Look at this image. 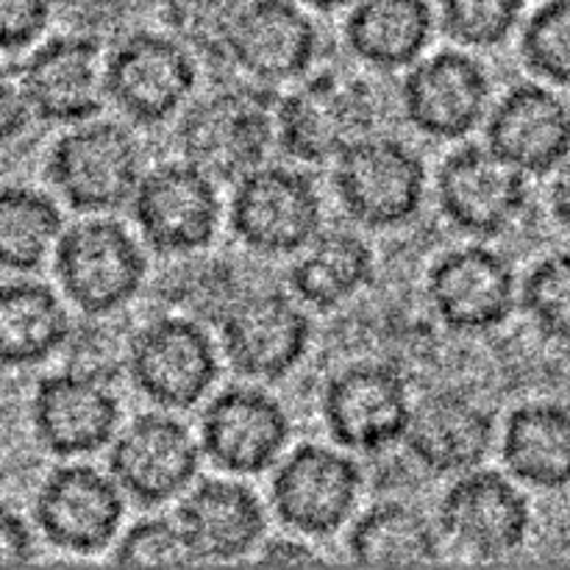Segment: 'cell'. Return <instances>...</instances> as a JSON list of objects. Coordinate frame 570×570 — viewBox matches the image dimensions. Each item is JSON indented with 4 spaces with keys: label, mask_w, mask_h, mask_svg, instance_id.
Returning <instances> with one entry per match:
<instances>
[{
    "label": "cell",
    "mask_w": 570,
    "mask_h": 570,
    "mask_svg": "<svg viewBox=\"0 0 570 570\" xmlns=\"http://www.w3.org/2000/svg\"><path fill=\"white\" fill-rule=\"evenodd\" d=\"M438 527L456 549L479 560H501L527 543L532 510L510 476L473 468L460 473L443 493Z\"/></svg>",
    "instance_id": "cell-14"
},
{
    "label": "cell",
    "mask_w": 570,
    "mask_h": 570,
    "mask_svg": "<svg viewBox=\"0 0 570 570\" xmlns=\"http://www.w3.org/2000/svg\"><path fill=\"white\" fill-rule=\"evenodd\" d=\"M20 81L33 117L56 126L95 120L109 104L106 56L87 33L45 39L20 67Z\"/></svg>",
    "instance_id": "cell-19"
},
{
    "label": "cell",
    "mask_w": 570,
    "mask_h": 570,
    "mask_svg": "<svg viewBox=\"0 0 570 570\" xmlns=\"http://www.w3.org/2000/svg\"><path fill=\"white\" fill-rule=\"evenodd\" d=\"M142 176L137 139L115 120L78 122L48 154L50 184L70 209L83 215H109L128 206Z\"/></svg>",
    "instance_id": "cell-2"
},
{
    "label": "cell",
    "mask_w": 570,
    "mask_h": 570,
    "mask_svg": "<svg viewBox=\"0 0 570 570\" xmlns=\"http://www.w3.org/2000/svg\"><path fill=\"white\" fill-rule=\"evenodd\" d=\"M484 122V145L523 176H549L570 156V106L543 83L512 87Z\"/></svg>",
    "instance_id": "cell-22"
},
{
    "label": "cell",
    "mask_w": 570,
    "mask_h": 570,
    "mask_svg": "<svg viewBox=\"0 0 570 570\" xmlns=\"http://www.w3.org/2000/svg\"><path fill=\"white\" fill-rule=\"evenodd\" d=\"M259 562H265V566L309 568V566H321L323 557L317 554L312 546L301 543V540H273V543L262 546Z\"/></svg>",
    "instance_id": "cell-40"
},
{
    "label": "cell",
    "mask_w": 570,
    "mask_h": 570,
    "mask_svg": "<svg viewBox=\"0 0 570 570\" xmlns=\"http://www.w3.org/2000/svg\"><path fill=\"white\" fill-rule=\"evenodd\" d=\"M527 0H440V28L465 48H495L521 22Z\"/></svg>",
    "instance_id": "cell-35"
},
{
    "label": "cell",
    "mask_w": 570,
    "mask_h": 570,
    "mask_svg": "<svg viewBox=\"0 0 570 570\" xmlns=\"http://www.w3.org/2000/svg\"><path fill=\"white\" fill-rule=\"evenodd\" d=\"M490 92L482 61L462 50H440L410 67L401 81V109L421 134L454 142L488 120Z\"/></svg>",
    "instance_id": "cell-17"
},
{
    "label": "cell",
    "mask_w": 570,
    "mask_h": 570,
    "mask_svg": "<svg viewBox=\"0 0 570 570\" xmlns=\"http://www.w3.org/2000/svg\"><path fill=\"white\" fill-rule=\"evenodd\" d=\"M245 6L248 0H165L161 11L178 42L212 61H226Z\"/></svg>",
    "instance_id": "cell-32"
},
{
    "label": "cell",
    "mask_w": 570,
    "mask_h": 570,
    "mask_svg": "<svg viewBox=\"0 0 570 570\" xmlns=\"http://www.w3.org/2000/svg\"><path fill=\"white\" fill-rule=\"evenodd\" d=\"M200 440L178 417L161 412L137 415L109 445V473L126 499L156 510L181 499L200 471Z\"/></svg>",
    "instance_id": "cell-10"
},
{
    "label": "cell",
    "mask_w": 570,
    "mask_h": 570,
    "mask_svg": "<svg viewBox=\"0 0 570 570\" xmlns=\"http://www.w3.org/2000/svg\"><path fill=\"white\" fill-rule=\"evenodd\" d=\"M523 65L540 81L570 87V0H546L521 33Z\"/></svg>",
    "instance_id": "cell-34"
},
{
    "label": "cell",
    "mask_w": 570,
    "mask_h": 570,
    "mask_svg": "<svg viewBox=\"0 0 570 570\" xmlns=\"http://www.w3.org/2000/svg\"><path fill=\"white\" fill-rule=\"evenodd\" d=\"M289 415L259 387H228L200 415V451L228 476H259L278 465L289 445Z\"/></svg>",
    "instance_id": "cell-16"
},
{
    "label": "cell",
    "mask_w": 570,
    "mask_h": 570,
    "mask_svg": "<svg viewBox=\"0 0 570 570\" xmlns=\"http://www.w3.org/2000/svg\"><path fill=\"white\" fill-rule=\"evenodd\" d=\"M232 232L262 256H295L321 234L323 204L306 173L262 165L237 181Z\"/></svg>",
    "instance_id": "cell-9"
},
{
    "label": "cell",
    "mask_w": 570,
    "mask_h": 570,
    "mask_svg": "<svg viewBox=\"0 0 570 570\" xmlns=\"http://www.w3.org/2000/svg\"><path fill=\"white\" fill-rule=\"evenodd\" d=\"M176 521L198 562H237L262 549L265 507L237 479H200L176 507Z\"/></svg>",
    "instance_id": "cell-24"
},
{
    "label": "cell",
    "mask_w": 570,
    "mask_h": 570,
    "mask_svg": "<svg viewBox=\"0 0 570 570\" xmlns=\"http://www.w3.org/2000/svg\"><path fill=\"white\" fill-rule=\"evenodd\" d=\"M376 262L360 234L334 228L321 232L289 265V289L312 309L332 312L348 304L373 282Z\"/></svg>",
    "instance_id": "cell-27"
},
{
    "label": "cell",
    "mask_w": 570,
    "mask_h": 570,
    "mask_svg": "<svg viewBox=\"0 0 570 570\" xmlns=\"http://www.w3.org/2000/svg\"><path fill=\"white\" fill-rule=\"evenodd\" d=\"M53 0H0V53L31 48L48 28Z\"/></svg>",
    "instance_id": "cell-37"
},
{
    "label": "cell",
    "mask_w": 570,
    "mask_h": 570,
    "mask_svg": "<svg viewBox=\"0 0 570 570\" xmlns=\"http://www.w3.org/2000/svg\"><path fill=\"white\" fill-rule=\"evenodd\" d=\"M220 343L228 365L245 379L278 382L304 362L312 323L295 295L259 289L223 309Z\"/></svg>",
    "instance_id": "cell-11"
},
{
    "label": "cell",
    "mask_w": 570,
    "mask_h": 570,
    "mask_svg": "<svg viewBox=\"0 0 570 570\" xmlns=\"http://www.w3.org/2000/svg\"><path fill=\"white\" fill-rule=\"evenodd\" d=\"M434 33L429 0H356L345 20V45L362 65L393 72L423 59Z\"/></svg>",
    "instance_id": "cell-26"
},
{
    "label": "cell",
    "mask_w": 570,
    "mask_h": 570,
    "mask_svg": "<svg viewBox=\"0 0 570 570\" xmlns=\"http://www.w3.org/2000/svg\"><path fill=\"white\" fill-rule=\"evenodd\" d=\"M0 482H3V454H0Z\"/></svg>",
    "instance_id": "cell-43"
},
{
    "label": "cell",
    "mask_w": 570,
    "mask_h": 570,
    "mask_svg": "<svg viewBox=\"0 0 570 570\" xmlns=\"http://www.w3.org/2000/svg\"><path fill=\"white\" fill-rule=\"evenodd\" d=\"M111 562L120 568H184L198 560L176 518H142L120 534Z\"/></svg>",
    "instance_id": "cell-36"
},
{
    "label": "cell",
    "mask_w": 570,
    "mask_h": 570,
    "mask_svg": "<svg viewBox=\"0 0 570 570\" xmlns=\"http://www.w3.org/2000/svg\"><path fill=\"white\" fill-rule=\"evenodd\" d=\"M128 206L145 245L173 259L209 248L220 228L217 181L184 159L145 173Z\"/></svg>",
    "instance_id": "cell-8"
},
{
    "label": "cell",
    "mask_w": 570,
    "mask_h": 570,
    "mask_svg": "<svg viewBox=\"0 0 570 570\" xmlns=\"http://www.w3.org/2000/svg\"><path fill=\"white\" fill-rule=\"evenodd\" d=\"M549 200L557 220L570 226V165H560V173H557L554 184H551Z\"/></svg>",
    "instance_id": "cell-41"
},
{
    "label": "cell",
    "mask_w": 570,
    "mask_h": 570,
    "mask_svg": "<svg viewBox=\"0 0 570 570\" xmlns=\"http://www.w3.org/2000/svg\"><path fill=\"white\" fill-rule=\"evenodd\" d=\"M521 306L543 337L570 343V250L546 256L527 273Z\"/></svg>",
    "instance_id": "cell-33"
},
{
    "label": "cell",
    "mask_w": 570,
    "mask_h": 570,
    "mask_svg": "<svg viewBox=\"0 0 570 570\" xmlns=\"http://www.w3.org/2000/svg\"><path fill=\"white\" fill-rule=\"evenodd\" d=\"M321 50L315 22L298 0H248L228 59L259 83L301 81Z\"/></svg>",
    "instance_id": "cell-25"
},
{
    "label": "cell",
    "mask_w": 570,
    "mask_h": 570,
    "mask_svg": "<svg viewBox=\"0 0 570 570\" xmlns=\"http://www.w3.org/2000/svg\"><path fill=\"white\" fill-rule=\"evenodd\" d=\"M176 139L184 161L215 181H239L278 142V100L256 83L215 89L184 111Z\"/></svg>",
    "instance_id": "cell-1"
},
{
    "label": "cell",
    "mask_w": 570,
    "mask_h": 570,
    "mask_svg": "<svg viewBox=\"0 0 570 570\" xmlns=\"http://www.w3.org/2000/svg\"><path fill=\"white\" fill-rule=\"evenodd\" d=\"M321 410L334 443L356 454H376L404 440L412 401L395 367L356 362L328 379Z\"/></svg>",
    "instance_id": "cell-15"
},
{
    "label": "cell",
    "mask_w": 570,
    "mask_h": 570,
    "mask_svg": "<svg viewBox=\"0 0 570 570\" xmlns=\"http://www.w3.org/2000/svg\"><path fill=\"white\" fill-rule=\"evenodd\" d=\"M65 217L56 200L39 189L0 187V271L31 273L59 245Z\"/></svg>",
    "instance_id": "cell-31"
},
{
    "label": "cell",
    "mask_w": 570,
    "mask_h": 570,
    "mask_svg": "<svg viewBox=\"0 0 570 570\" xmlns=\"http://www.w3.org/2000/svg\"><path fill=\"white\" fill-rule=\"evenodd\" d=\"M198 87L195 53L176 37L134 31L106 56L109 104L134 126H161L176 117Z\"/></svg>",
    "instance_id": "cell-5"
},
{
    "label": "cell",
    "mask_w": 570,
    "mask_h": 570,
    "mask_svg": "<svg viewBox=\"0 0 570 570\" xmlns=\"http://www.w3.org/2000/svg\"><path fill=\"white\" fill-rule=\"evenodd\" d=\"M37 560V540L26 518L0 504V568H20Z\"/></svg>",
    "instance_id": "cell-39"
},
{
    "label": "cell",
    "mask_w": 570,
    "mask_h": 570,
    "mask_svg": "<svg viewBox=\"0 0 570 570\" xmlns=\"http://www.w3.org/2000/svg\"><path fill=\"white\" fill-rule=\"evenodd\" d=\"M126 367L134 387L167 412L198 406L220 376L206 328L181 315H165L139 328L128 343Z\"/></svg>",
    "instance_id": "cell-7"
},
{
    "label": "cell",
    "mask_w": 570,
    "mask_h": 570,
    "mask_svg": "<svg viewBox=\"0 0 570 570\" xmlns=\"http://www.w3.org/2000/svg\"><path fill=\"white\" fill-rule=\"evenodd\" d=\"M298 3L309 6V9H317V11H337L343 9V6H348L351 0H298Z\"/></svg>",
    "instance_id": "cell-42"
},
{
    "label": "cell",
    "mask_w": 570,
    "mask_h": 570,
    "mask_svg": "<svg viewBox=\"0 0 570 570\" xmlns=\"http://www.w3.org/2000/svg\"><path fill=\"white\" fill-rule=\"evenodd\" d=\"M495 421L479 401L456 390H438L412 404L404 445L434 476L473 471L493 451Z\"/></svg>",
    "instance_id": "cell-23"
},
{
    "label": "cell",
    "mask_w": 570,
    "mask_h": 570,
    "mask_svg": "<svg viewBox=\"0 0 570 570\" xmlns=\"http://www.w3.org/2000/svg\"><path fill=\"white\" fill-rule=\"evenodd\" d=\"M33 111L26 98L20 76L0 65V145H9L26 134Z\"/></svg>",
    "instance_id": "cell-38"
},
{
    "label": "cell",
    "mask_w": 570,
    "mask_h": 570,
    "mask_svg": "<svg viewBox=\"0 0 570 570\" xmlns=\"http://www.w3.org/2000/svg\"><path fill=\"white\" fill-rule=\"evenodd\" d=\"M126 493L98 468L67 462L48 473L33 501V521L53 549L92 557L117 540Z\"/></svg>",
    "instance_id": "cell-13"
},
{
    "label": "cell",
    "mask_w": 570,
    "mask_h": 570,
    "mask_svg": "<svg viewBox=\"0 0 570 570\" xmlns=\"http://www.w3.org/2000/svg\"><path fill=\"white\" fill-rule=\"evenodd\" d=\"M56 278L83 315L106 317L131 304L148 278V256L122 223L95 215L61 234Z\"/></svg>",
    "instance_id": "cell-3"
},
{
    "label": "cell",
    "mask_w": 570,
    "mask_h": 570,
    "mask_svg": "<svg viewBox=\"0 0 570 570\" xmlns=\"http://www.w3.org/2000/svg\"><path fill=\"white\" fill-rule=\"evenodd\" d=\"M362 471L348 454L328 445H301L282 456L271 482V501L289 532L328 538L354 518Z\"/></svg>",
    "instance_id": "cell-12"
},
{
    "label": "cell",
    "mask_w": 570,
    "mask_h": 570,
    "mask_svg": "<svg viewBox=\"0 0 570 570\" xmlns=\"http://www.w3.org/2000/svg\"><path fill=\"white\" fill-rule=\"evenodd\" d=\"M376 95L362 78L317 72L278 100V145L293 159L323 165L376 128Z\"/></svg>",
    "instance_id": "cell-4"
},
{
    "label": "cell",
    "mask_w": 570,
    "mask_h": 570,
    "mask_svg": "<svg viewBox=\"0 0 570 570\" xmlns=\"http://www.w3.org/2000/svg\"><path fill=\"white\" fill-rule=\"evenodd\" d=\"M70 340V315L42 282L0 284V365L33 367Z\"/></svg>",
    "instance_id": "cell-29"
},
{
    "label": "cell",
    "mask_w": 570,
    "mask_h": 570,
    "mask_svg": "<svg viewBox=\"0 0 570 570\" xmlns=\"http://www.w3.org/2000/svg\"><path fill=\"white\" fill-rule=\"evenodd\" d=\"M334 193L360 226L399 228L421 212L426 167L410 145L371 134L334 159Z\"/></svg>",
    "instance_id": "cell-6"
},
{
    "label": "cell",
    "mask_w": 570,
    "mask_h": 570,
    "mask_svg": "<svg viewBox=\"0 0 570 570\" xmlns=\"http://www.w3.org/2000/svg\"><path fill=\"white\" fill-rule=\"evenodd\" d=\"M440 527L401 501L362 512L348 534L351 562L360 568H426L440 562Z\"/></svg>",
    "instance_id": "cell-30"
},
{
    "label": "cell",
    "mask_w": 570,
    "mask_h": 570,
    "mask_svg": "<svg viewBox=\"0 0 570 570\" xmlns=\"http://www.w3.org/2000/svg\"><path fill=\"white\" fill-rule=\"evenodd\" d=\"M501 460L515 482L534 490L570 484V410L549 401L523 404L507 417Z\"/></svg>",
    "instance_id": "cell-28"
},
{
    "label": "cell",
    "mask_w": 570,
    "mask_h": 570,
    "mask_svg": "<svg viewBox=\"0 0 570 570\" xmlns=\"http://www.w3.org/2000/svg\"><path fill=\"white\" fill-rule=\"evenodd\" d=\"M429 301L454 332L479 334L504 326L521 301L510 262L484 245L449 250L429 271Z\"/></svg>",
    "instance_id": "cell-21"
},
{
    "label": "cell",
    "mask_w": 570,
    "mask_h": 570,
    "mask_svg": "<svg viewBox=\"0 0 570 570\" xmlns=\"http://www.w3.org/2000/svg\"><path fill=\"white\" fill-rule=\"evenodd\" d=\"M39 445L59 460H78L111 445L120 429V401L95 371H61L39 379L31 399Z\"/></svg>",
    "instance_id": "cell-18"
},
{
    "label": "cell",
    "mask_w": 570,
    "mask_h": 570,
    "mask_svg": "<svg viewBox=\"0 0 570 570\" xmlns=\"http://www.w3.org/2000/svg\"><path fill=\"white\" fill-rule=\"evenodd\" d=\"M527 178L488 145H462L440 165L438 204L460 232L499 237L527 209Z\"/></svg>",
    "instance_id": "cell-20"
}]
</instances>
